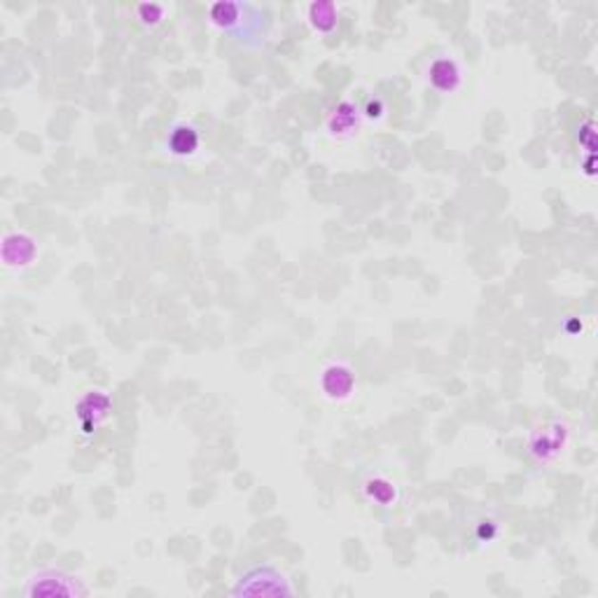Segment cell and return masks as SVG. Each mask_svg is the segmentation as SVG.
Returning <instances> with one entry per match:
<instances>
[{"label": "cell", "instance_id": "1", "mask_svg": "<svg viewBox=\"0 0 598 598\" xmlns=\"http://www.w3.org/2000/svg\"><path fill=\"white\" fill-rule=\"evenodd\" d=\"M210 24L243 45H262L269 33V17L262 7L250 3H213L209 7Z\"/></svg>", "mask_w": 598, "mask_h": 598}, {"label": "cell", "instance_id": "2", "mask_svg": "<svg viewBox=\"0 0 598 598\" xmlns=\"http://www.w3.org/2000/svg\"><path fill=\"white\" fill-rule=\"evenodd\" d=\"M295 589L291 582L285 580L283 573H278L272 566H258L253 570H248L236 586L232 589L234 596H258V594H292Z\"/></svg>", "mask_w": 598, "mask_h": 598}, {"label": "cell", "instance_id": "3", "mask_svg": "<svg viewBox=\"0 0 598 598\" xmlns=\"http://www.w3.org/2000/svg\"><path fill=\"white\" fill-rule=\"evenodd\" d=\"M24 594L29 596H85L86 586L70 575L45 570L26 582Z\"/></svg>", "mask_w": 598, "mask_h": 598}, {"label": "cell", "instance_id": "4", "mask_svg": "<svg viewBox=\"0 0 598 598\" xmlns=\"http://www.w3.org/2000/svg\"><path fill=\"white\" fill-rule=\"evenodd\" d=\"M197 148H199V134L194 127H190V124H178V127L171 131V136H168V150H171L173 154L185 157V154H192Z\"/></svg>", "mask_w": 598, "mask_h": 598}, {"label": "cell", "instance_id": "5", "mask_svg": "<svg viewBox=\"0 0 598 598\" xmlns=\"http://www.w3.org/2000/svg\"><path fill=\"white\" fill-rule=\"evenodd\" d=\"M430 82L435 89L439 92H454L461 82V73L454 66V61H446V59H439V61L432 63L430 69Z\"/></svg>", "mask_w": 598, "mask_h": 598}, {"label": "cell", "instance_id": "6", "mask_svg": "<svg viewBox=\"0 0 598 598\" xmlns=\"http://www.w3.org/2000/svg\"><path fill=\"white\" fill-rule=\"evenodd\" d=\"M311 24H314L315 31H321V33L332 31L334 26H337L334 5H330V3H318V5H311Z\"/></svg>", "mask_w": 598, "mask_h": 598}]
</instances>
